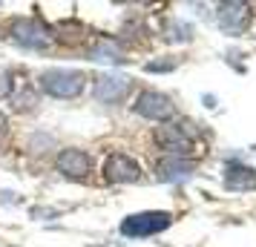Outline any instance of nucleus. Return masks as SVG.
Listing matches in <instances>:
<instances>
[{
    "label": "nucleus",
    "mask_w": 256,
    "mask_h": 247,
    "mask_svg": "<svg viewBox=\"0 0 256 247\" xmlns=\"http://www.w3.org/2000/svg\"><path fill=\"white\" fill-rule=\"evenodd\" d=\"M132 112L141 115V118H147V121H162V124H167V121L176 115V106H173V101H170V95L158 92V89H144V92H138V98H136Z\"/></svg>",
    "instance_id": "obj_5"
},
{
    "label": "nucleus",
    "mask_w": 256,
    "mask_h": 247,
    "mask_svg": "<svg viewBox=\"0 0 256 247\" xmlns=\"http://www.w3.org/2000/svg\"><path fill=\"white\" fill-rule=\"evenodd\" d=\"M162 37L167 43H187V40H193V26L184 20H167Z\"/></svg>",
    "instance_id": "obj_13"
},
{
    "label": "nucleus",
    "mask_w": 256,
    "mask_h": 247,
    "mask_svg": "<svg viewBox=\"0 0 256 247\" xmlns=\"http://www.w3.org/2000/svg\"><path fill=\"white\" fill-rule=\"evenodd\" d=\"M12 92H14L12 72H9V69H0V101H3V98H12Z\"/></svg>",
    "instance_id": "obj_15"
},
{
    "label": "nucleus",
    "mask_w": 256,
    "mask_h": 247,
    "mask_svg": "<svg viewBox=\"0 0 256 247\" xmlns=\"http://www.w3.org/2000/svg\"><path fill=\"white\" fill-rule=\"evenodd\" d=\"M250 6L248 3H222L219 6V14H216V20H219V29L224 35H242L244 29L250 26Z\"/></svg>",
    "instance_id": "obj_9"
},
{
    "label": "nucleus",
    "mask_w": 256,
    "mask_h": 247,
    "mask_svg": "<svg viewBox=\"0 0 256 247\" xmlns=\"http://www.w3.org/2000/svg\"><path fill=\"white\" fill-rule=\"evenodd\" d=\"M6 135H9V115L0 112V144L6 141Z\"/></svg>",
    "instance_id": "obj_17"
},
{
    "label": "nucleus",
    "mask_w": 256,
    "mask_h": 247,
    "mask_svg": "<svg viewBox=\"0 0 256 247\" xmlns=\"http://www.w3.org/2000/svg\"><path fill=\"white\" fill-rule=\"evenodd\" d=\"M196 173V161L193 158H173V155H164L162 161L156 164V178L176 184V181H187V178Z\"/></svg>",
    "instance_id": "obj_11"
},
{
    "label": "nucleus",
    "mask_w": 256,
    "mask_h": 247,
    "mask_svg": "<svg viewBox=\"0 0 256 247\" xmlns=\"http://www.w3.org/2000/svg\"><path fill=\"white\" fill-rule=\"evenodd\" d=\"M152 141L173 158H187V153L193 150V130H187V124H170L167 121L162 127H156Z\"/></svg>",
    "instance_id": "obj_4"
},
{
    "label": "nucleus",
    "mask_w": 256,
    "mask_h": 247,
    "mask_svg": "<svg viewBox=\"0 0 256 247\" xmlns=\"http://www.w3.org/2000/svg\"><path fill=\"white\" fill-rule=\"evenodd\" d=\"M90 60H95V63H127V55L121 52V46H118L116 40H110V37H101V40H95V46L90 49Z\"/></svg>",
    "instance_id": "obj_12"
},
{
    "label": "nucleus",
    "mask_w": 256,
    "mask_h": 247,
    "mask_svg": "<svg viewBox=\"0 0 256 247\" xmlns=\"http://www.w3.org/2000/svg\"><path fill=\"white\" fill-rule=\"evenodd\" d=\"M86 86V75L81 69H44L38 75V89L49 98H60V101H72L78 98Z\"/></svg>",
    "instance_id": "obj_1"
},
{
    "label": "nucleus",
    "mask_w": 256,
    "mask_h": 247,
    "mask_svg": "<svg viewBox=\"0 0 256 247\" xmlns=\"http://www.w3.org/2000/svg\"><path fill=\"white\" fill-rule=\"evenodd\" d=\"M222 184L228 193H250V190H256V170L242 161H228Z\"/></svg>",
    "instance_id": "obj_10"
},
{
    "label": "nucleus",
    "mask_w": 256,
    "mask_h": 247,
    "mask_svg": "<svg viewBox=\"0 0 256 247\" xmlns=\"http://www.w3.org/2000/svg\"><path fill=\"white\" fill-rule=\"evenodd\" d=\"M173 224V213L164 210H144V213H132L121 222V236L127 239H147V236H158Z\"/></svg>",
    "instance_id": "obj_3"
},
{
    "label": "nucleus",
    "mask_w": 256,
    "mask_h": 247,
    "mask_svg": "<svg viewBox=\"0 0 256 247\" xmlns=\"http://www.w3.org/2000/svg\"><path fill=\"white\" fill-rule=\"evenodd\" d=\"M12 101H14V109H18V112H24V109H32V106H35V95L24 92V95H14Z\"/></svg>",
    "instance_id": "obj_16"
},
{
    "label": "nucleus",
    "mask_w": 256,
    "mask_h": 247,
    "mask_svg": "<svg viewBox=\"0 0 256 247\" xmlns=\"http://www.w3.org/2000/svg\"><path fill=\"white\" fill-rule=\"evenodd\" d=\"M254 153H256V147H254Z\"/></svg>",
    "instance_id": "obj_18"
},
{
    "label": "nucleus",
    "mask_w": 256,
    "mask_h": 247,
    "mask_svg": "<svg viewBox=\"0 0 256 247\" xmlns=\"http://www.w3.org/2000/svg\"><path fill=\"white\" fill-rule=\"evenodd\" d=\"M104 178L110 184H136L141 181V164L127 153H112L104 161Z\"/></svg>",
    "instance_id": "obj_8"
},
{
    "label": "nucleus",
    "mask_w": 256,
    "mask_h": 247,
    "mask_svg": "<svg viewBox=\"0 0 256 247\" xmlns=\"http://www.w3.org/2000/svg\"><path fill=\"white\" fill-rule=\"evenodd\" d=\"M55 170H58L64 178L86 181L90 173H92V155L86 153V150H78V147H66V150H60L58 158H55Z\"/></svg>",
    "instance_id": "obj_7"
},
{
    "label": "nucleus",
    "mask_w": 256,
    "mask_h": 247,
    "mask_svg": "<svg viewBox=\"0 0 256 247\" xmlns=\"http://www.w3.org/2000/svg\"><path fill=\"white\" fill-rule=\"evenodd\" d=\"M176 66H178V58H176V55H164V58H158V60H147V63H144L147 72H173Z\"/></svg>",
    "instance_id": "obj_14"
},
{
    "label": "nucleus",
    "mask_w": 256,
    "mask_h": 247,
    "mask_svg": "<svg viewBox=\"0 0 256 247\" xmlns=\"http://www.w3.org/2000/svg\"><path fill=\"white\" fill-rule=\"evenodd\" d=\"M6 35L12 43H18L20 49H32V52H44L52 43L49 26H44L35 17H12L6 23Z\"/></svg>",
    "instance_id": "obj_2"
},
{
    "label": "nucleus",
    "mask_w": 256,
    "mask_h": 247,
    "mask_svg": "<svg viewBox=\"0 0 256 247\" xmlns=\"http://www.w3.org/2000/svg\"><path fill=\"white\" fill-rule=\"evenodd\" d=\"M132 89V78L130 75H121V72H104L95 78V86H92V98L98 104H118L124 101Z\"/></svg>",
    "instance_id": "obj_6"
}]
</instances>
